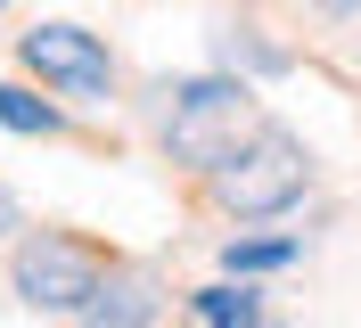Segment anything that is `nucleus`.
I'll return each instance as SVG.
<instances>
[{
  "instance_id": "nucleus-1",
  "label": "nucleus",
  "mask_w": 361,
  "mask_h": 328,
  "mask_svg": "<svg viewBox=\"0 0 361 328\" xmlns=\"http://www.w3.org/2000/svg\"><path fill=\"white\" fill-rule=\"evenodd\" d=\"M140 123H148V140H157V156L173 173L205 181V173H222L271 115H263V83L205 66V74H157L140 90Z\"/></svg>"
},
{
  "instance_id": "nucleus-2",
  "label": "nucleus",
  "mask_w": 361,
  "mask_h": 328,
  "mask_svg": "<svg viewBox=\"0 0 361 328\" xmlns=\"http://www.w3.org/2000/svg\"><path fill=\"white\" fill-rule=\"evenodd\" d=\"M312 189H320V156H312V140H304V131H288V123H263L247 148L222 164V173H205L214 214L238 221V230H247V221H279V214H295Z\"/></svg>"
},
{
  "instance_id": "nucleus-3",
  "label": "nucleus",
  "mask_w": 361,
  "mask_h": 328,
  "mask_svg": "<svg viewBox=\"0 0 361 328\" xmlns=\"http://www.w3.org/2000/svg\"><path fill=\"white\" fill-rule=\"evenodd\" d=\"M107 271H115V246L42 221V230H17V238H8V304L33 312V320H74V312L99 296Z\"/></svg>"
},
{
  "instance_id": "nucleus-4",
  "label": "nucleus",
  "mask_w": 361,
  "mask_h": 328,
  "mask_svg": "<svg viewBox=\"0 0 361 328\" xmlns=\"http://www.w3.org/2000/svg\"><path fill=\"white\" fill-rule=\"evenodd\" d=\"M17 74H33L42 90H58L66 107H115L123 99V58L107 49V33H90L74 17H42L17 33Z\"/></svg>"
},
{
  "instance_id": "nucleus-5",
  "label": "nucleus",
  "mask_w": 361,
  "mask_h": 328,
  "mask_svg": "<svg viewBox=\"0 0 361 328\" xmlns=\"http://www.w3.org/2000/svg\"><path fill=\"white\" fill-rule=\"evenodd\" d=\"M164 304H173V296H164L157 262H123L115 255V271L99 279V296H90L66 328H164Z\"/></svg>"
},
{
  "instance_id": "nucleus-6",
  "label": "nucleus",
  "mask_w": 361,
  "mask_h": 328,
  "mask_svg": "<svg viewBox=\"0 0 361 328\" xmlns=\"http://www.w3.org/2000/svg\"><path fill=\"white\" fill-rule=\"evenodd\" d=\"M205 49H214V66H222V74H247V83H288V74H295V49L271 42L255 17H214Z\"/></svg>"
},
{
  "instance_id": "nucleus-7",
  "label": "nucleus",
  "mask_w": 361,
  "mask_h": 328,
  "mask_svg": "<svg viewBox=\"0 0 361 328\" xmlns=\"http://www.w3.org/2000/svg\"><path fill=\"white\" fill-rule=\"evenodd\" d=\"M0 131H17V140H66L74 115H66L58 90H42L25 74V83H0Z\"/></svg>"
},
{
  "instance_id": "nucleus-8",
  "label": "nucleus",
  "mask_w": 361,
  "mask_h": 328,
  "mask_svg": "<svg viewBox=\"0 0 361 328\" xmlns=\"http://www.w3.org/2000/svg\"><path fill=\"white\" fill-rule=\"evenodd\" d=\"M189 312H197V328H271V296H263V279H214V287H197L189 296Z\"/></svg>"
},
{
  "instance_id": "nucleus-9",
  "label": "nucleus",
  "mask_w": 361,
  "mask_h": 328,
  "mask_svg": "<svg viewBox=\"0 0 361 328\" xmlns=\"http://www.w3.org/2000/svg\"><path fill=\"white\" fill-rule=\"evenodd\" d=\"M288 262H304V238H271V230H238V238H222V271L230 279H271V271H288Z\"/></svg>"
},
{
  "instance_id": "nucleus-10",
  "label": "nucleus",
  "mask_w": 361,
  "mask_h": 328,
  "mask_svg": "<svg viewBox=\"0 0 361 328\" xmlns=\"http://www.w3.org/2000/svg\"><path fill=\"white\" fill-rule=\"evenodd\" d=\"M25 230V205H17V189H8V181H0V255H8V238H17Z\"/></svg>"
},
{
  "instance_id": "nucleus-11",
  "label": "nucleus",
  "mask_w": 361,
  "mask_h": 328,
  "mask_svg": "<svg viewBox=\"0 0 361 328\" xmlns=\"http://www.w3.org/2000/svg\"><path fill=\"white\" fill-rule=\"evenodd\" d=\"M320 25H361V0H304Z\"/></svg>"
},
{
  "instance_id": "nucleus-12",
  "label": "nucleus",
  "mask_w": 361,
  "mask_h": 328,
  "mask_svg": "<svg viewBox=\"0 0 361 328\" xmlns=\"http://www.w3.org/2000/svg\"><path fill=\"white\" fill-rule=\"evenodd\" d=\"M8 8H17V0H0V17H8Z\"/></svg>"
},
{
  "instance_id": "nucleus-13",
  "label": "nucleus",
  "mask_w": 361,
  "mask_h": 328,
  "mask_svg": "<svg viewBox=\"0 0 361 328\" xmlns=\"http://www.w3.org/2000/svg\"><path fill=\"white\" fill-rule=\"evenodd\" d=\"M271 328H279V320H271Z\"/></svg>"
}]
</instances>
